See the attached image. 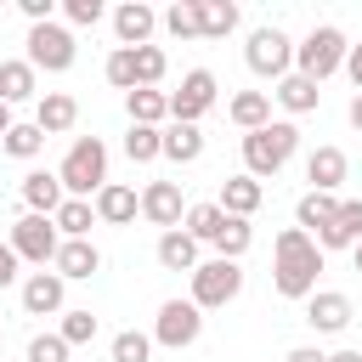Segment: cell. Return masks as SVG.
Returning a JSON list of instances; mask_svg holds the SVG:
<instances>
[{"instance_id":"6da1fadb","label":"cell","mask_w":362,"mask_h":362,"mask_svg":"<svg viewBox=\"0 0 362 362\" xmlns=\"http://www.w3.org/2000/svg\"><path fill=\"white\" fill-rule=\"evenodd\" d=\"M317 272H322V249L311 232L300 226H283L277 243H272V283L283 300H311L317 294Z\"/></svg>"},{"instance_id":"7a4b0ae2","label":"cell","mask_w":362,"mask_h":362,"mask_svg":"<svg viewBox=\"0 0 362 362\" xmlns=\"http://www.w3.org/2000/svg\"><path fill=\"white\" fill-rule=\"evenodd\" d=\"M294 147H300V130H294L288 119H272L266 130H249V136H243V175H255V181L277 175V170L294 158Z\"/></svg>"},{"instance_id":"3957f363","label":"cell","mask_w":362,"mask_h":362,"mask_svg":"<svg viewBox=\"0 0 362 362\" xmlns=\"http://www.w3.org/2000/svg\"><path fill=\"white\" fill-rule=\"evenodd\" d=\"M57 175H62V192L68 198H96L107 187V147L96 136H74V147L57 164Z\"/></svg>"},{"instance_id":"277c9868","label":"cell","mask_w":362,"mask_h":362,"mask_svg":"<svg viewBox=\"0 0 362 362\" xmlns=\"http://www.w3.org/2000/svg\"><path fill=\"white\" fill-rule=\"evenodd\" d=\"M345 51H351V40L334 28V23H317L300 45H294V74H305V79H328V74H339L345 68Z\"/></svg>"},{"instance_id":"5b68a950","label":"cell","mask_w":362,"mask_h":362,"mask_svg":"<svg viewBox=\"0 0 362 362\" xmlns=\"http://www.w3.org/2000/svg\"><path fill=\"white\" fill-rule=\"evenodd\" d=\"M243 62H249V74H260V79H288V74H294V40H288L277 23H266V28L249 34Z\"/></svg>"},{"instance_id":"8992f818","label":"cell","mask_w":362,"mask_h":362,"mask_svg":"<svg viewBox=\"0 0 362 362\" xmlns=\"http://www.w3.org/2000/svg\"><path fill=\"white\" fill-rule=\"evenodd\" d=\"M243 294V266L238 260H204L198 272H192V305L198 311H215V305H232Z\"/></svg>"},{"instance_id":"52a82bcc","label":"cell","mask_w":362,"mask_h":362,"mask_svg":"<svg viewBox=\"0 0 362 362\" xmlns=\"http://www.w3.org/2000/svg\"><path fill=\"white\" fill-rule=\"evenodd\" d=\"M11 249H17V260H34L40 272H45V260H57V249H62V232H57V221L51 215H17L11 221V238H6Z\"/></svg>"},{"instance_id":"ba28073f","label":"cell","mask_w":362,"mask_h":362,"mask_svg":"<svg viewBox=\"0 0 362 362\" xmlns=\"http://www.w3.org/2000/svg\"><path fill=\"white\" fill-rule=\"evenodd\" d=\"M74 57H79L74 28H62V23H40V28H28V62H34V74H40V68H45V74H68Z\"/></svg>"},{"instance_id":"9c48e42d","label":"cell","mask_w":362,"mask_h":362,"mask_svg":"<svg viewBox=\"0 0 362 362\" xmlns=\"http://www.w3.org/2000/svg\"><path fill=\"white\" fill-rule=\"evenodd\" d=\"M198 334H204V311H198L192 300H164V305H158L153 345H164V351H187V345H198Z\"/></svg>"},{"instance_id":"30bf717a","label":"cell","mask_w":362,"mask_h":362,"mask_svg":"<svg viewBox=\"0 0 362 362\" xmlns=\"http://www.w3.org/2000/svg\"><path fill=\"white\" fill-rule=\"evenodd\" d=\"M215 96H221L215 74H209V68H187V74H181V90H170V119H175V124H198V119L215 107Z\"/></svg>"},{"instance_id":"8fae6325","label":"cell","mask_w":362,"mask_h":362,"mask_svg":"<svg viewBox=\"0 0 362 362\" xmlns=\"http://www.w3.org/2000/svg\"><path fill=\"white\" fill-rule=\"evenodd\" d=\"M141 215L164 232H175L187 221V204H181V181H147L141 187Z\"/></svg>"},{"instance_id":"7c38bea8","label":"cell","mask_w":362,"mask_h":362,"mask_svg":"<svg viewBox=\"0 0 362 362\" xmlns=\"http://www.w3.org/2000/svg\"><path fill=\"white\" fill-rule=\"evenodd\" d=\"M311 238H317V249H322V255H328V249H356V243H362V198H339L334 221H328V226H317Z\"/></svg>"},{"instance_id":"4fadbf2b","label":"cell","mask_w":362,"mask_h":362,"mask_svg":"<svg viewBox=\"0 0 362 362\" xmlns=\"http://www.w3.org/2000/svg\"><path fill=\"white\" fill-rule=\"evenodd\" d=\"M351 294H339V288H317L311 300H305V322L317 328V334H345L351 328Z\"/></svg>"},{"instance_id":"5bb4252c","label":"cell","mask_w":362,"mask_h":362,"mask_svg":"<svg viewBox=\"0 0 362 362\" xmlns=\"http://www.w3.org/2000/svg\"><path fill=\"white\" fill-rule=\"evenodd\" d=\"M153 28H158V11H153L147 0H124V6L113 11V34H119L124 51H141V45L153 40Z\"/></svg>"},{"instance_id":"9a60e30c","label":"cell","mask_w":362,"mask_h":362,"mask_svg":"<svg viewBox=\"0 0 362 362\" xmlns=\"http://www.w3.org/2000/svg\"><path fill=\"white\" fill-rule=\"evenodd\" d=\"M57 277L62 283H79V277H96L102 272V249L90 243V238H62V249H57Z\"/></svg>"},{"instance_id":"2e32d148","label":"cell","mask_w":362,"mask_h":362,"mask_svg":"<svg viewBox=\"0 0 362 362\" xmlns=\"http://www.w3.org/2000/svg\"><path fill=\"white\" fill-rule=\"evenodd\" d=\"M62 294H68V283L57 272H28L23 277V311L28 317H57L62 311Z\"/></svg>"},{"instance_id":"e0dca14e","label":"cell","mask_w":362,"mask_h":362,"mask_svg":"<svg viewBox=\"0 0 362 362\" xmlns=\"http://www.w3.org/2000/svg\"><path fill=\"white\" fill-rule=\"evenodd\" d=\"M23 204H28V215H57V209L68 204L62 175H57V170H28V175H23Z\"/></svg>"},{"instance_id":"ac0fdd59","label":"cell","mask_w":362,"mask_h":362,"mask_svg":"<svg viewBox=\"0 0 362 362\" xmlns=\"http://www.w3.org/2000/svg\"><path fill=\"white\" fill-rule=\"evenodd\" d=\"M90 204H96V221H107V226H130V221L141 215V192L124 187V181H107Z\"/></svg>"},{"instance_id":"d6986e66","label":"cell","mask_w":362,"mask_h":362,"mask_svg":"<svg viewBox=\"0 0 362 362\" xmlns=\"http://www.w3.org/2000/svg\"><path fill=\"white\" fill-rule=\"evenodd\" d=\"M345 175H351V158H345L339 147H317V153L305 158V181H311V192H339Z\"/></svg>"},{"instance_id":"ffe728a7","label":"cell","mask_w":362,"mask_h":362,"mask_svg":"<svg viewBox=\"0 0 362 362\" xmlns=\"http://www.w3.org/2000/svg\"><path fill=\"white\" fill-rule=\"evenodd\" d=\"M34 124H40L45 136H62V130L79 124V102H74L68 90H45V96L34 102Z\"/></svg>"},{"instance_id":"44dd1931","label":"cell","mask_w":362,"mask_h":362,"mask_svg":"<svg viewBox=\"0 0 362 362\" xmlns=\"http://www.w3.org/2000/svg\"><path fill=\"white\" fill-rule=\"evenodd\" d=\"M28 96H40L34 62L28 57H0V102L11 107V102H28Z\"/></svg>"},{"instance_id":"7402d4cb","label":"cell","mask_w":362,"mask_h":362,"mask_svg":"<svg viewBox=\"0 0 362 362\" xmlns=\"http://www.w3.org/2000/svg\"><path fill=\"white\" fill-rule=\"evenodd\" d=\"M226 119L249 136V130H266L272 124V90H238L232 102H226Z\"/></svg>"},{"instance_id":"603a6c76","label":"cell","mask_w":362,"mask_h":362,"mask_svg":"<svg viewBox=\"0 0 362 362\" xmlns=\"http://www.w3.org/2000/svg\"><path fill=\"white\" fill-rule=\"evenodd\" d=\"M260 198H266V187H260L255 175H226V181H221V198H215V204H221L226 215L249 221V215L260 209Z\"/></svg>"},{"instance_id":"cb8c5ba5","label":"cell","mask_w":362,"mask_h":362,"mask_svg":"<svg viewBox=\"0 0 362 362\" xmlns=\"http://www.w3.org/2000/svg\"><path fill=\"white\" fill-rule=\"evenodd\" d=\"M158 266H164V272H187V277H192V272L204 266V260H198V238H187V226L164 232V238H158Z\"/></svg>"},{"instance_id":"d4e9b609","label":"cell","mask_w":362,"mask_h":362,"mask_svg":"<svg viewBox=\"0 0 362 362\" xmlns=\"http://www.w3.org/2000/svg\"><path fill=\"white\" fill-rule=\"evenodd\" d=\"M272 102H277L283 113H317V102H322V90H317V79H305V74H288V79H277V90H272Z\"/></svg>"},{"instance_id":"484cf974","label":"cell","mask_w":362,"mask_h":362,"mask_svg":"<svg viewBox=\"0 0 362 362\" xmlns=\"http://www.w3.org/2000/svg\"><path fill=\"white\" fill-rule=\"evenodd\" d=\"M164 158H170V164H198V158H204V130L170 119V124H164Z\"/></svg>"},{"instance_id":"4316f807","label":"cell","mask_w":362,"mask_h":362,"mask_svg":"<svg viewBox=\"0 0 362 362\" xmlns=\"http://www.w3.org/2000/svg\"><path fill=\"white\" fill-rule=\"evenodd\" d=\"M124 113H130V124H153V130H164V119H170V96H164V90H130V96H124Z\"/></svg>"},{"instance_id":"83f0119b","label":"cell","mask_w":362,"mask_h":362,"mask_svg":"<svg viewBox=\"0 0 362 362\" xmlns=\"http://www.w3.org/2000/svg\"><path fill=\"white\" fill-rule=\"evenodd\" d=\"M198 28H204V40H226L238 28V6L232 0H198Z\"/></svg>"},{"instance_id":"f1b7e54d","label":"cell","mask_w":362,"mask_h":362,"mask_svg":"<svg viewBox=\"0 0 362 362\" xmlns=\"http://www.w3.org/2000/svg\"><path fill=\"white\" fill-rule=\"evenodd\" d=\"M124 158H130V164H153V158H164V130H153V124H130V130H124Z\"/></svg>"},{"instance_id":"f546056e","label":"cell","mask_w":362,"mask_h":362,"mask_svg":"<svg viewBox=\"0 0 362 362\" xmlns=\"http://www.w3.org/2000/svg\"><path fill=\"white\" fill-rule=\"evenodd\" d=\"M221 232H226V209H221V204H187V238L215 243Z\"/></svg>"},{"instance_id":"4dcf8cb0","label":"cell","mask_w":362,"mask_h":362,"mask_svg":"<svg viewBox=\"0 0 362 362\" xmlns=\"http://www.w3.org/2000/svg\"><path fill=\"white\" fill-rule=\"evenodd\" d=\"M334 209H339V198H334V192H305V198L294 204V221H300V232H317V226H328V221H334Z\"/></svg>"},{"instance_id":"1f68e13d","label":"cell","mask_w":362,"mask_h":362,"mask_svg":"<svg viewBox=\"0 0 362 362\" xmlns=\"http://www.w3.org/2000/svg\"><path fill=\"white\" fill-rule=\"evenodd\" d=\"M51 221H57V232H62V238H90L96 204H90V198H68V204H62V209H57Z\"/></svg>"},{"instance_id":"d6a6232c","label":"cell","mask_w":362,"mask_h":362,"mask_svg":"<svg viewBox=\"0 0 362 362\" xmlns=\"http://www.w3.org/2000/svg\"><path fill=\"white\" fill-rule=\"evenodd\" d=\"M158 23H164L175 40H204V28H198V0H175V6H164Z\"/></svg>"},{"instance_id":"836d02e7","label":"cell","mask_w":362,"mask_h":362,"mask_svg":"<svg viewBox=\"0 0 362 362\" xmlns=\"http://www.w3.org/2000/svg\"><path fill=\"white\" fill-rule=\"evenodd\" d=\"M0 147H6L11 158H34V153L45 147V130H40L34 119H28V124H11V130L0 136Z\"/></svg>"},{"instance_id":"e575fe53","label":"cell","mask_w":362,"mask_h":362,"mask_svg":"<svg viewBox=\"0 0 362 362\" xmlns=\"http://www.w3.org/2000/svg\"><path fill=\"white\" fill-rule=\"evenodd\" d=\"M249 243H255V226H249V221H238V215H226V232L215 238L221 260H243V255H249Z\"/></svg>"},{"instance_id":"d590c367","label":"cell","mask_w":362,"mask_h":362,"mask_svg":"<svg viewBox=\"0 0 362 362\" xmlns=\"http://www.w3.org/2000/svg\"><path fill=\"white\" fill-rule=\"evenodd\" d=\"M164 68H170L164 51H158V45H141V51H136V90H158Z\"/></svg>"},{"instance_id":"8d00e7d4","label":"cell","mask_w":362,"mask_h":362,"mask_svg":"<svg viewBox=\"0 0 362 362\" xmlns=\"http://www.w3.org/2000/svg\"><path fill=\"white\" fill-rule=\"evenodd\" d=\"M113 362H153V334H136V328L113 334Z\"/></svg>"},{"instance_id":"74e56055","label":"cell","mask_w":362,"mask_h":362,"mask_svg":"<svg viewBox=\"0 0 362 362\" xmlns=\"http://www.w3.org/2000/svg\"><path fill=\"white\" fill-rule=\"evenodd\" d=\"M102 74H107V85H119V90L130 96V90H136V51H124V45H119V51L107 57V68H102Z\"/></svg>"},{"instance_id":"f35d334b","label":"cell","mask_w":362,"mask_h":362,"mask_svg":"<svg viewBox=\"0 0 362 362\" xmlns=\"http://www.w3.org/2000/svg\"><path fill=\"white\" fill-rule=\"evenodd\" d=\"M68 345H90L96 339V317L90 311H62V328H57Z\"/></svg>"},{"instance_id":"ab89813d","label":"cell","mask_w":362,"mask_h":362,"mask_svg":"<svg viewBox=\"0 0 362 362\" xmlns=\"http://www.w3.org/2000/svg\"><path fill=\"white\" fill-rule=\"evenodd\" d=\"M68 351H74V345H68L62 334H34V339H28V362H68Z\"/></svg>"},{"instance_id":"60d3db41","label":"cell","mask_w":362,"mask_h":362,"mask_svg":"<svg viewBox=\"0 0 362 362\" xmlns=\"http://www.w3.org/2000/svg\"><path fill=\"white\" fill-rule=\"evenodd\" d=\"M62 17L74 28H96L102 23V0H62Z\"/></svg>"},{"instance_id":"b9f144b4","label":"cell","mask_w":362,"mask_h":362,"mask_svg":"<svg viewBox=\"0 0 362 362\" xmlns=\"http://www.w3.org/2000/svg\"><path fill=\"white\" fill-rule=\"evenodd\" d=\"M17 266H23V260H17V249H11V243H0V288H6V283H17Z\"/></svg>"},{"instance_id":"7bdbcfd3","label":"cell","mask_w":362,"mask_h":362,"mask_svg":"<svg viewBox=\"0 0 362 362\" xmlns=\"http://www.w3.org/2000/svg\"><path fill=\"white\" fill-rule=\"evenodd\" d=\"M345 74H351V85L362 90V45H351V51H345Z\"/></svg>"},{"instance_id":"ee69618b","label":"cell","mask_w":362,"mask_h":362,"mask_svg":"<svg viewBox=\"0 0 362 362\" xmlns=\"http://www.w3.org/2000/svg\"><path fill=\"white\" fill-rule=\"evenodd\" d=\"M283 362H328V356H322V351H317V345H294V351H288V356H283Z\"/></svg>"},{"instance_id":"f6af8a7d","label":"cell","mask_w":362,"mask_h":362,"mask_svg":"<svg viewBox=\"0 0 362 362\" xmlns=\"http://www.w3.org/2000/svg\"><path fill=\"white\" fill-rule=\"evenodd\" d=\"M351 124H356V130H362V90H356V96H351Z\"/></svg>"},{"instance_id":"bcb514c9","label":"cell","mask_w":362,"mask_h":362,"mask_svg":"<svg viewBox=\"0 0 362 362\" xmlns=\"http://www.w3.org/2000/svg\"><path fill=\"white\" fill-rule=\"evenodd\" d=\"M328 362H362V351H328Z\"/></svg>"},{"instance_id":"7dc6e473","label":"cell","mask_w":362,"mask_h":362,"mask_svg":"<svg viewBox=\"0 0 362 362\" xmlns=\"http://www.w3.org/2000/svg\"><path fill=\"white\" fill-rule=\"evenodd\" d=\"M11 124H17V119H11V107H6V102H0V136H6V130H11Z\"/></svg>"},{"instance_id":"c3c4849f","label":"cell","mask_w":362,"mask_h":362,"mask_svg":"<svg viewBox=\"0 0 362 362\" xmlns=\"http://www.w3.org/2000/svg\"><path fill=\"white\" fill-rule=\"evenodd\" d=\"M351 260H356V272H362V243H356V249H351Z\"/></svg>"}]
</instances>
